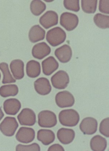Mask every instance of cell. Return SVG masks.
Wrapping results in <instances>:
<instances>
[{
    "label": "cell",
    "mask_w": 109,
    "mask_h": 151,
    "mask_svg": "<svg viewBox=\"0 0 109 151\" xmlns=\"http://www.w3.org/2000/svg\"><path fill=\"white\" fill-rule=\"evenodd\" d=\"M35 133L34 129L29 127H21L16 135V138L19 142L28 144L32 142L35 139Z\"/></svg>",
    "instance_id": "cell-10"
},
{
    "label": "cell",
    "mask_w": 109,
    "mask_h": 151,
    "mask_svg": "<svg viewBox=\"0 0 109 151\" xmlns=\"http://www.w3.org/2000/svg\"><path fill=\"white\" fill-rule=\"evenodd\" d=\"M43 72L47 76H49L58 69V62L54 58L50 56L43 60L42 63Z\"/></svg>",
    "instance_id": "cell-16"
},
{
    "label": "cell",
    "mask_w": 109,
    "mask_h": 151,
    "mask_svg": "<svg viewBox=\"0 0 109 151\" xmlns=\"http://www.w3.org/2000/svg\"><path fill=\"white\" fill-rule=\"evenodd\" d=\"M0 70L4 75L2 82L3 84L14 83L16 82L11 74L7 63L2 62L0 63Z\"/></svg>",
    "instance_id": "cell-25"
},
{
    "label": "cell",
    "mask_w": 109,
    "mask_h": 151,
    "mask_svg": "<svg viewBox=\"0 0 109 151\" xmlns=\"http://www.w3.org/2000/svg\"><path fill=\"white\" fill-rule=\"evenodd\" d=\"M79 22L78 17L75 14L71 12H65L61 15V25L68 31H71L75 29L78 24Z\"/></svg>",
    "instance_id": "cell-5"
},
{
    "label": "cell",
    "mask_w": 109,
    "mask_h": 151,
    "mask_svg": "<svg viewBox=\"0 0 109 151\" xmlns=\"http://www.w3.org/2000/svg\"><path fill=\"white\" fill-rule=\"evenodd\" d=\"M17 118L21 125L32 126L36 122V116L35 112L29 108L23 109L18 115Z\"/></svg>",
    "instance_id": "cell-8"
},
{
    "label": "cell",
    "mask_w": 109,
    "mask_h": 151,
    "mask_svg": "<svg viewBox=\"0 0 109 151\" xmlns=\"http://www.w3.org/2000/svg\"><path fill=\"white\" fill-rule=\"evenodd\" d=\"M93 21L96 25L101 29H105L109 27L108 15L101 13L96 14L94 17Z\"/></svg>",
    "instance_id": "cell-26"
},
{
    "label": "cell",
    "mask_w": 109,
    "mask_h": 151,
    "mask_svg": "<svg viewBox=\"0 0 109 151\" xmlns=\"http://www.w3.org/2000/svg\"><path fill=\"white\" fill-rule=\"evenodd\" d=\"M49 151H64L63 146L59 144H54L51 146L48 149Z\"/></svg>",
    "instance_id": "cell-32"
},
{
    "label": "cell",
    "mask_w": 109,
    "mask_h": 151,
    "mask_svg": "<svg viewBox=\"0 0 109 151\" xmlns=\"http://www.w3.org/2000/svg\"><path fill=\"white\" fill-rule=\"evenodd\" d=\"M34 86L35 91L40 95L49 94L52 90L49 81L46 78L42 77L37 79L34 82Z\"/></svg>",
    "instance_id": "cell-12"
},
{
    "label": "cell",
    "mask_w": 109,
    "mask_h": 151,
    "mask_svg": "<svg viewBox=\"0 0 109 151\" xmlns=\"http://www.w3.org/2000/svg\"><path fill=\"white\" fill-rule=\"evenodd\" d=\"M1 73H0V80H1Z\"/></svg>",
    "instance_id": "cell-34"
},
{
    "label": "cell",
    "mask_w": 109,
    "mask_h": 151,
    "mask_svg": "<svg viewBox=\"0 0 109 151\" xmlns=\"http://www.w3.org/2000/svg\"><path fill=\"white\" fill-rule=\"evenodd\" d=\"M107 141L105 138L99 135H95L90 141L91 150L94 151H103L107 147Z\"/></svg>",
    "instance_id": "cell-21"
},
{
    "label": "cell",
    "mask_w": 109,
    "mask_h": 151,
    "mask_svg": "<svg viewBox=\"0 0 109 151\" xmlns=\"http://www.w3.org/2000/svg\"><path fill=\"white\" fill-rule=\"evenodd\" d=\"M98 122L94 118L88 117L84 118L80 123L79 128L84 134L93 135L96 133Z\"/></svg>",
    "instance_id": "cell-9"
},
{
    "label": "cell",
    "mask_w": 109,
    "mask_h": 151,
    "mask_svg": "<svg viewBox=\"0 0 109 151\" xmlns=\"http://www.w3.org/2000/svg\"><path fill=\"white\" fill-rule=\"evenodd\" d=\"M10 68L14 77L21 79L24 77V63L20 60H15L11 62Z\"/></svg>",
    "instance_id": "cell-19"
},
{
    "label": "cell",
    "mask_w": 109,
    "mask_h": 151,
    "mask_svg": "<svg viewBox=\"0 0 109 151\" xmlns=\"http://www.w3.org/2000/svg\"><path fill=\"white\" fill-rule=\"evenodd\" d=\"M53 86L58 89H64L67 86L70 82V78L67 73L63 70L57 71L51 78Z\"/></svg>",
    "instance_id": "cell-6"
},
{
    "label": "cell",
    "mask_w": 109,
    "mask_h": 151,
    "mask_svg": "<svg viewBox=\"0 0 109 151\" xmlns=\"http://www.w3.org/2000/svg\"><path fill=\"white\" fill-rule=\"evenodd\" d=\"M18 127L16 118L7 116L0 124V130L6 136L11 137L14 135Z\"/></svg>",
    "instance_id": "cell-4"
},
{
    "label": "cell",
    "mask_w": 109,
    "mask_h": 151,
    "mask_svg": "<svg viewBox=\"0 0 109 151\" xmlns=\"http://www.w3.org/2000/svg\"><path fill=\"white\" fill-rule=\"evenodd\" d=\"M21 104L16 99H7L4 103V109L6 114L15 115L21 109Z\"/></svg>",
    "instance_id": "cell-17"
},
{
    "label": "cell",
    "mask_w": 109,
    "mask_h": 151,
    "mask_svg": "<svg viewBox=\"0 0 109 151\" xmlns=\"http://www.w3.org/2000/svg\"><path fill=\"white\" fill-rule=\"evenodd\" d=\"M51 52L50 47L44 42L34 45L32 50V55L35 58L42 60L49 55Z\"/></svg>",
    "instance_id": "cell-13"
},
{
    "label": "cell",
    "mask_w": 109,
    "mask_h": 151,
    "mask_svg": "<svg viewBox=\"0 0 109 151\" xmlns=\"http://www.w3.org/2000/svg\"><path fill=\"white\" fill-rule=\"evenodd\" d=\"M97 0H82L81 1L82 10L86 13H94L97 9Z\"/></svg>",
    "instance_id": "cell-27"
},
{
    "label": "cell",
    "mask_w": 109,
    "mask_h": 151,
    "mask_svg": "<svg viewBox=\"0 0 109 151\" xmlns=\"http://www.w3.org/2000/svg\"><path fill=\"white\" fill-rule=\"evenodd\" d=\"M59 121L65 127H74L77 125L80 121L78 113L73 109L62 110L59 114Z\"/></svg>",
    "instance_id": "cell-1"
},
{
    "label": "cell",
    "mask_w": 109,
    "mask_h": 151,
    "mask_svg": "<svg viewBox=\"0 0 109 151\" xmlns=\"http://www.w3.org/2000/svg\"><path fill=\"white\" fill-rule=\"evenodd\" d=\"M4 114L2 111V110L0 107V121L1 120V119H2V118L4 117Z\"/></svg>",
    "instance_id": "cell-33"
},
{
    "label": "cell",
    "mask_w": 109,
    "mask_h": 151,
    "mask_svg": "<svg viewBox=\"0 0 109 151\" xmlns=\"http://www.w3.org/2000/svg\"><path fill=\"white\" fill-rule=\"evenodd\" d=\"M109 118H105L101 121L99 130L101 134L107 138L109 137Z\"/></svg>",
    "instance_id": "cell-29"
},
{
    "label": "cell",
    "mask_w": 109,
    "mask_h": 151,
    "mask_svg": "<svg viewBox=\"0 0 109 151\" xmlns=\"http://www.w3.org/2000/svg\"><path fill=\"white\" fill-rule=\"evenodd\" d=\"M46 32L44 29L39 25H35L29 30V40L32 43H35L44 39Z\"/></svg>",
    "instance_id": "cell-20"
},
{
    "label": "cell",
    "mask_w": 109,
    "mask_h": 151,
    "mask_svg": "<svg viewBox=\"0 0 109 151\" xmlns=\"http://www.w3.org/2000/svg\"><path fill=\"white\" fill-rule=\"evenodd\" d=\"M65 8L75 12H79L80 9L79 0H65L63 1Z\"/></svg>",
    "instance_id": "cell-28"
},
{
    "label": "cell",
    "mask_w": 109,
    "mask_h": 151,
    "mask_svg": "<svg viewBox=\"0 0 109 151\" xmlns=\"http://www.w3.org/2000/svg\"><path fill=\"white\" fill-rule=\"evenodd\" d=\"M66 34L61 28L55 27L50 29L47 33L46 40L50 45L55 47L65 41Z\"/></svg>",
    "instance_id": "cell-2"
},
{
    "label": "cell",
    "mask_w": 109,
    "mask_h": 151,
    "mask_svg": "<svg viewBox=\"0 0 109 151\" xmlns=\"http://www.w3.org/2000/svg\"><path fill=\"white\" fill-rule=\"evenodd\" d=\"M18 92V87L15 85H4L0 88V95L4 98L16 96Z\"/></svg>",
    "instance_id": "cell-23"
},
{
    "label": "cell",
    "mask_w": 109,
    "mask_h": 151,
    "mask_svg": "<svg viewBox=\"0 0 109 151\" xmlns=\"http://www.w3.org/2000/svg\"><path fill=\"white\" fill-rule=\"evenodd\" d=\"M37 139L44 145H49L53 142L55 139V134L49 129H42L37 133Z\"/></svg>",
    "instance_id": "cell-18"
},
{
    "label": "cell",
    "mask_w": 109,
    "mask_h": 151,
    "mask_svg": "<svg viewBox=\"0 0 109 151\" xmlns=\"http://www.w3.org/2000/svg\"><path fill=\"white\" fill-rule=\"evenodd\" d=\"M39 22L45 29H49L57 24L58 15L53 11H48L40 17Z\"/></svg>",
    "instance_id": "cell-11"
},
{
    "label": "cell",
    "mask_w": 109,
    "mask_h": 151,
    "mask_svg": "<svg viewBox=\"0 0 109 151\" xmlns=\"http://www.w3.org/2000/svg\"><path fill=\"white\" fill-rule=\"evenodd\" d=\"M55 100L57 106L62 108L72 106L75 102L74 96L67 91L57 93L55 96Z\"/></svg>",
    "instance_id": "cell-7"
},
{
    "label": "cell",
    "mask_w": 109,
    "mask_h": 151,
    "mask_svg": "<svg viewBox=\"0 0 109 151\" xmlns=\"http://www.w3.org/2000/svg\"><path fill=\"white\" fill-rule=\"evenodd\" d=\"M57 139L62 144L67 145L72 142L75 136V133L72 129L61 128L57 133Z\"/></svg>",
    "instance_id": "cell-15"
},
{
    "label": "cell",
    "mask_w": 109,
    "mask_h": 151,
    "mask_svg": "<svg viewBox=\"0 0 109 151\" xmlns=\"http://www.w3.org/2000/svg\"><path fill=\"white\" fill-rule=\"evenodd\" d=\"M54 55L61 62L66 63L70 61L72 57V50L69 45H64L56 50Z\"/></svg>",
    "instance_id": "cell-14"
},
{
    "label": "cell",
    "mask_w": 109,
    "mask_h": 151,
    "mask_svg": "<svg viewBox=\"0 0 109 151\" xmlns=\"http://www.w3.org/2000/svg\"><path fill=\"white\" fill-rule=\"evenodd\" d=\"M109 0H100L99 1L100 12L106 14H109Z\"/></svg>",
    "instance_id": "cell-31"
},
{
    "label": "cell",
    "mask_w": 109,
    "mask_h": 151,
    "mask_svg": "<svg viewBox=\"0 0 109 151\" xmlns=\"http://www.w3.org/2000/svg\"><path fill=\"white\" fill-rule=\"evenodd\" d=\"M39 126L44 128H52L57 124V116L55 114L49 110H43L38 115Z\"/></svg>",
    "instance_id": "cell-3"
},
{
    "label": "cell",
    "mask_w": 109,
    "mask_h": 151,
    "mask_svg": "<svg viewBox=\"0 0 109 151\" xmlns=\"http://www.w3.org/2000/svg\"><path fill=\"white\" fill-rule=\"evenodd\" d=\"M17 151H40V148L39 145L37 143H34L32 144L28 145H22V144H18L16 147Z\"/></svg>",
    "instance_id": "cell-30"
},
{
    "label": "cell",
    "mask_w": 109,
    "mask_h": 151,
    "mask_svg": "<svg viewBox=\"0 0 109 151\" xmlns=\"http://www.w3.org/2000/svg\"><path fill=\"white\" fill-rule=\"evenodd\" d=\"M46 4L39 0H34L30 4V9L32 13L35 16L41 14L46 10Z\"/></svg>",
    "instance_id": "cell-24"
},
{
    "label": "cell",
    "mask_w": 109,
    "mask_h": 151,
    "mask_svg": "<svg viewBox=\"0 0 109 151\" xmlns=\"http://www.w3.org/2000/svg\"><path fill=\"white\" fill-rule=\"evenodd\" d=\"M26 73L28 77L35 78L41 73L40 63L35 60H31L27 62L26 67Z\"/></svg>",
    "instance_id": "cell-22"
}]
</instances>
